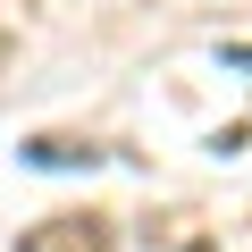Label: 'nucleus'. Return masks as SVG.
Segmentation results:
<instances>
[{"instance_id":"obj_1","label":"nucleus","mask_w":252,"mask_h":252,"mask_svg":"<svg viewBox=\"0 0 252 252\" xmlns=\"http://www.w3.org/2000/svg\"><path fill=\"white\" fill-rule=\"evenodd\" d=\"M17 252H109V227H101L93 210H59V219L26 227V235H17Z\"/></svg>"},{"instance_id":"obj_2","label":"nucleus","mask_w":252,"mask_h":252,"mask_svg":"<svg viewBox=\"0 0 252 252\" xmlns=\"http://www.w3.org/2000/svg\"><path fill=\"white\" fill-rule=\"evenodd\" d=\"M26 160H34V168H93L101 152H93V143H26Z\"/></svg>"}]
</instances>
